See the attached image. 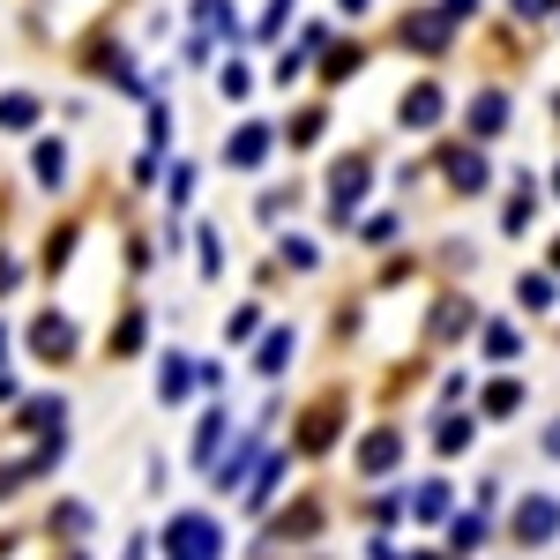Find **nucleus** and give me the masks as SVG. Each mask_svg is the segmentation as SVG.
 I'll return each mask as SVG.
<instances>
[{
    "label": "nucleus",
    "instance_id": "f257e3e1",
    "mask_svg": "<svg viewBox=\"0 0 560 560\" xmlns=\"http://www.w3.org/2000/svg\"><path fill=\"white\" fill-rule=\"evenodd\" d=\"M165 560H217V530L210 516H179L165 530Z\"/></svg>",
    "mask_w": 560,
    "mask_h": 560
},
{
    "label": "nucleus",
    "instance_id": "f03ea898",
    "mask_svg": "<svg viewBox=\"0 0 560 560\" xmlns=\"http://www.w3.org/2000/svg\"><path fill=\"white\" fill-rule=\"evenodd\" d=\"M553 523H560L553 501H523V509H516V530L530 538V546H538V538H553Z\"/></svg>",
    "mask_w": 560,
    "mask_h": 560
},
{
    "label": "nucleus",
    "instance_id": "7ed1b4c3",
    "mask_svg": "<svg viewBox=\"0 0 560 560\" xmlns=\"http://www.w3.org/2000/svg\"><path fill=\"white\" fill-rule=\"evenodd\" d=\"M404 120H411V128H433V120H441V90H419V97H404Z\"/></svg>",
    "mask_w": 560,
    "mask_h": 560
},
{
    "label": "nucleus",
    "instance_id": "20e7f679",
    "mask_svg": "<svg viewBox=\"0 0 560 560\" xmlns=\"http://www.w3.org/2000/svg\"><path fill=\"white\" fill-rule=\"evenodd\" d=\"M448 173H456V187H486V165H478L471 150H456V158H448Z\"/></svg>",
    "mask_w": 560,
    "mask_h": 560
},
{
    "label": "nucleus",
    "instance_id": "39448f33",
    "mask_svg": "<svg viewBox=\"0 0 560 560\" xmlns=\"http://www.w3.org/2000/svg\"><path fill=\"white\" fill-rule=\"evenodd\" d=\"M38 351H45V359H60V351H68V322L45 314V322H38Z\"/></svg>",
    "mask_w": 560,
    "mask_h": 560
},
{
    "label": "nucleus",
    "instance_id": "423d86ee",
    "mask_svg": "<svg viewBox=\"0 0 560 560\" xmlns=\"http://www.w3.org/2000/svg\"><path fill=\"white\" fill-rule=\"evenodd\" d=\"M471 120H478V135H493L501 120H509V113H501V97H478V113H471Z\"/></svg>",
    "mask_w": 560,
    "mask_h": 560
},
{
    "label": "nucleus",
    "instance_id": "0eeeda50",
    "mask_svg": "<svg viewBox=\"0 0 560 560\" xmlns=\"http://www.w3.org/2000/svg\"><path fill=\"white\" fill-rule=\"evenodd\" d=\"M232 158H240V165H255V158H261V128H240V142H232Z\"/></svg>",
    "mask_w": 560,
    "mask_h": 560
},
{
    "label": "nucleus",
    "instance_id": "6e6552de",
    "mask_svg": "<svg viewBox=\"0 0 560 560\" xmlns=\"http://www.w3.org/2000/svg\"><path fill=\"white\" fill-rule=\"evenodd\" d=\"M60 165H68V158H60V142H45V150H38V179H60Z\"/></svg>",
    "mask_w": 560,
    "mask_h": 560
},
{
    "label": "nucleus",
    "instance_id": "1a4fd4ad",
    "mask_svg": "<svg viewBox=\"0 0 560 560\" xmlns=\"http://www.w3.org/2000/svg\"><path fill=\"white\" fill-rule=\"evenodd\" d=\"M516 8H523V15H546V8H553V0H516Z\"/></svg>",
    "mask_w": 560,
    "mask_h": 560
},
{
    "label": "nucleus",
    "instance_id": "9d476101",
    "mask_svg": "<svg viewBox=\"0 0 560 560\" xmlns=\"http://www.w3.org/2000/svg\"><path fill=\"white\" fill-rule=\"evenodd\" d=\"M546 448H553V456H560V427H553V433H546Z\"/></svg>",
    "mask_w": 560,
    "mask_h": 560
}]
</instances>
